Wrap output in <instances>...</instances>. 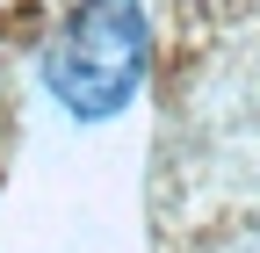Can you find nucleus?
I'll list each match as a JSON object with an SVG mask.
<instances>
[{"label":"nucleus","instance_id":"f257e3e1","mask_svg":"<svg viewBox=\"0 0 260 253\" xmlns=\"http://www.w3.org/2000/svg\"><path fill=\"white\" fill-rule=\"evenodd\" d=\"M44 80L73 116H116L145 80V8L138 0H80L44 51Z\"/></svg>","mask_w":260,"mask_h":253}]
</instances>
